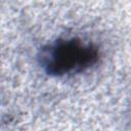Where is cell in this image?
Wrapping results in <instances>:
<instances>
[{
	"instance_id": "6da1fadb",
	"label": "cell",
	"mask_w": 131,
	"mask_h": 131,
	"mask_svg": "<svg viewBox=\"0 0 131 131\" xmlns=\"http://www.w3.org/2000/svg\"><path fill=\"white\" fill-rule=\"evenodd\" d=\"M99 57L97 47L80 38H61L41 49L40 63L52 76L82 73L94 66Z\"/></svg>"
}]
</instances>
